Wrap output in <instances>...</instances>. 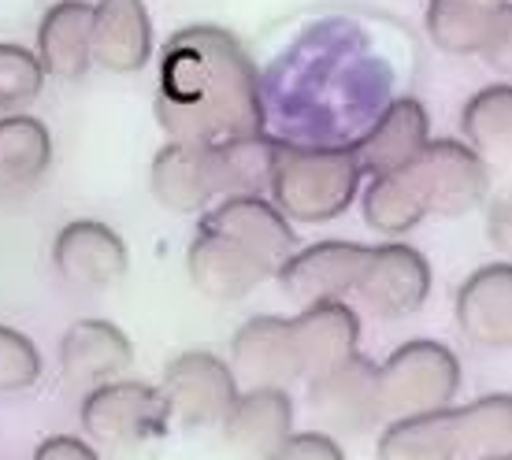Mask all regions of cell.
<instances>
[{
  "label": "cell",
  "mask_w": 512,
  "mask_h": 460,
  "mask_svg": "<svg viewBox=\"0 0 512 460\" xmlns=\"http://www.w3.org/2000/svg\"><path fill=\"white\" fill-rule=\"evenodd\" d=\"M153 112L167 138L182 145L260 134L264 97L253 56L223 26H182L160 52Z\"/></svg>",
  "instance_id": "1"
},
{
  "label": "cell",
  "mask_w": 512,
  "mask_h": 460,
  "mask_svg": "<svg viewBox=\"0 0 512 460\" xmlns=\"http://www.w3.org/2000/svg\"><path fill=\"white\" fill-rule=\"evenodd\" d=\"M357 156L349 145H297L275 138L268 201L290 223H331L360 193Z\"/></svg>",
  "instance_id": "2"
},
{
  "label": "cell",
  "mask_w": 512,
  "mask_h": 460,
  "mask_svg": "<svg viewBox=\"0 0 512 460\" xmlns=\"http://www.w3.org/2000/svg\"><path fill=\"white\" fill-rule=\"evenodd\" d=\"M461 390V360L453 349L431 338L401 342L379 364V401L390 416L446 409Z\"/></svg>",
  "instance_id": "3"
},
{
  "label": "cell",
  "mask_w": 512,
  "mask_h": 460,
  "mask_svg": "<svg viewBox=\"0 0 512 460\" xmlns=\"http://www.w3.org/2000/svg\"><path fill=\"white\" fill-rule=\"evenodd\" d=\"M167 405L160 390L141 379H112L86 390L82 431L101 446H141L167 431Z\"/></svg>",
  "instance_id": "4"
},
{
  "label": "cell",
  "mask_w": 512,
  "mask_h": 460,
  "mask_svg": "<svg viewBox=\"0 0 512 460\" xmlns=\"http://www.w3.org/2000/svg\"><path fill=\"white\" fill-rule=\"evenodd\" d=\"M409 171L427 216L457 219L483 205L490 193V164L457 138L427 141Z\"/></svg>",
  "instance_id": "5"
},
{
  "label": "cell",
  "mask_w": 512,
  "mask_h": 460,
  "mask_svg": "<svg viewBox=\"0 0 512 460\" xmlns=\"http://www.w3.org/2000/svg\"><path fill=\"white\" fill-rule=\"evenodd\" d=\"M160 397L167 405L171 420L186 427H208L227 416V409L238 397V379L231 364L208 349H186L164 368L160 379Z\"/></svg>",
  "instance_id": "6"
},
{
  "label": "cell",
  "mask_w": 512,
  "mask_h": 460,
  "mask_svg": "<svg viewBox=\"0 0 512 460\" xmlns=\"http://www.w3.org/2000/svg\"><path fill=\"white\" fill-rule=\"evenodd\" d=\"M308 405L327 431L364 435L383 416L379 401V364L364 353H353L346 364L308 379Z\"/></svg>",
  "instance_id": "7"
},
{
  "label": "cell",
  "mask_w": 512,
  "mask_h": 460,
  "mask_svg": "<svg viewBox=\"0 0 512 460\" xmlns=\"http://www.w3.org/2000/svg\"><path fill=\"white\" fill-rule=\"evenodd\" d=\"M353 294L364 301L368 312L383 320H401L420 312L431 294V264L420 249L405 242H383L368 249V264L360 271Z\"/></svg>",
  "instance_id": "8"
},
{
  "label": "cell",
  "mask_w": 512,
  "mask_h": 460,
  "mask_svg": "<svg viewBox=\"0 0 512 460\" xmlns=\"http://www.w3.org/2000/svg\"><path fill=\"white\" fill-rule=\"evenodd\" d=\"M368 264V245L360 242H316L294 249L275 271L282 294L294 305L308 308L320 301H346Z\"/></svg>",
  "instance_id": "9"
},
{
  "label": "cell",
  "mask_w": 512,
  "mask_h": 460,
  "mask_svg": "<svg viewBox=\"0 0 512 460\" xmlns=\"http://www.w3.org/2000/svg\"><path fill=\"white\" fill-rule=\"evenodd\" d=\"M197 227L216 230L234 245H242L245 253H253L271 271V279L297 249V230L268 197H219L216 205L201 212Z\"/></svg>",
  "instance_id": "10"
},
{
  "label": "cell",
  "mask_w": 512,
  "mask_h": 460,
  "mask_svg": "<svg viewBox=\"0 0 512 460\" xmlns=\"http://www.w3.org/2000/svg\"><path fill=\"white\" fill-rule=\"evenodd\" d=\"M52 264L71 286L108 290L130 268L127 242L101 219H71L52 238Z\"/></svg>",
  "instance_id": "11"
},
{
  "label": "cell",
  "mask_w": 512,
  "mask_h": 460,
  "mask_svg": "<svg viewBox=\"0 0 512 460\" xmlns=\"http://www.w3.org/2000/svg\"><path fill=\"white\" fill-rule=\"evenodd\" d=\"M457 327L479 349L505 353L512 345V268L505 260L472 271L453 301Z\"/></svg>",
  "instance_id": "12"
},
{
  "label": "cell",
  "mask_w": 512,
  "mask_h": 460,
  "mask_svg": "<svg viewBox=\"0 0 512 460\" xmlns=\"http://www.w3.org/2000/svg\"><path fill=\"white\" fill-rule=\"evenodd\" d=\"M186 271H190L193 290L208 301H242L260 282L271 279V271L253 253H245L242 245L208 227H197L193 234L186 249Z\"/></svg>",
  "instance_id": "13"
},
{
  "label": "cell",
  "mask_w": 512,
  "mask_h": 460,
  "mask_svg": "<svg viewBox=\"0 0 512 460\" xmlns=\"http://www.w3.org/2000/svg\"><path fill=\"white\" fill-rule=\"evenodd\" d=\"M431 141V119L416 97H397L386 104V112L364 130L349 149L357 156L364 175H386V171H401L409 167L420 149Z\"/></svg>",
  "instance_id": "14"
},
{
  "label": "cell",
  "mask_w": 512,
  "mask_h": 460,
  "mask_svg": "<svg viewBox=\"0 0 512 460\" xmlns=\"http://www.w3.org/2000/svg\"><path fill=\"white\" fill-rule=\"evenodd\" d=\"M231 371L245 386H286L301 379L286 316H253L231 338Z\"/></svg>",
  "instance_id": "15"
},
{
  "label": "cell",
  "mask_w": 512,
  "mask_h": 460,
  "mask_svg": "<svg viewBox=\"0 0 512 460\" xmlns=\"http://www.w3.org/2000/svg\"><path fill=\"white\" fill-rule=\"evenodd\" d=\"M130 364H134V345L108 320H78L60 338V375L75 390L112 383Z\"/></svg>",
  "instance_id": "16"
},
{
  "label": "cell",
  "mask_w": 512,
  "mask_h": 460,
  "mask_svg": "<svg viewBox=\"0 0 512 460\" xmlns=\"http://www.w3.org/2000/svg\"><path fill=\"white\" fill-rule=\"evenodd\" d=\"M290 334H294L301 379H316L357 353L360 316L346 301H320V305L301 308V316L290 320Z\"/></svg>",
  "instance_id": "17"
},
{
  "label": "cell",
  "mask_w": 512,
  "mask_h": 460,
  "mask_svg": "<svg viewBox=\"0 0 512 460\" xmlns=\"http://www.w3.org/2000/svg\"><path fill=\"white\" fill-rule=\"evenodd\" d=\"M149 190L156 205L175 216H201L216 197V175H212V149L208 145H182L167 141L153 156L149 167Z\"/></svg>",
  "instance_id": "18"
},
{
  "label": "cell",
  "mask_w": 512,
  "mask_h": 460,
  "mask_svg": "<svg viewBox=\"0 0 512 460\" xmlns=\"http://www.w3.org/2000/svg\"><path fill=\"white\" fill-rule=\"evenodd\" d=\"M93 64L112 75H138L153 56V23L145 0L93 4Z\"/></svg>",
  "instance_id": "19"
},
{
  "label": "cell",
  "mask_w": 512,
  "mask_h": 460,
  "mask_svg": "<svg viewBox=\"0 0 512 460\" xmlns=\"http://www.w3.org/2000/svg\"><path fill=\"white\" fill-rule=\"evenodd\" d=\"M219 423H223V438L238 453L264 460L294 431V397L282 386H249V390H238L234 405Z\"/></svg>",
  "instance_id": "20"
},
{
  "label": "cell",
  "mask_w": 512,
  "mask_h": 460,
  "mask_svg": "<svg viewBox=\"0 0 512 460\" xmlns=\"http://www.w3.org/2000/svg\"><path fill=\"white\" fill-rule=\"evenodd\" d=\"M93 4L86 0H60L38 23V64L45 78L56 82H82L93 67Z\"/></svg>",
  "instance_id": "21"
},
{
  "label": "cell",
  "mask_w": 512,
  "mask_h": 460,
  "mask_svg": "<svg viewBox=\"0 0 512 460\" xmlns=\"http://www.w3.org/2000/svg\"><path fill=\"white\" fill-rule=\"evenodd\" d=\"M509 0H427L423 26L446 56H479Z\"/></svg>",
  "instance_id": "22"
},
{
  "label": "cell",
  "mask_w": 512,
  "mask_h": 460,
  "mask_svg": "<svg viewBox=\"0 0 512 460\" xmlns=\"http://www.w3.org/2000/svg\"><path fill=\"white\" fill-rule=\"evenodd\" d=\"M52 167L49 127L26 112L0 115V193L34 190Z\"/></svg>",
  "instance_id": "23"
},
{
  "label": "cell",
  "mask_w": 512,
  "mask_h": 460,
  "mask_svg": "<svg viewBox=\"0 0 512 460\" xmlns=\"http://www.w3.org/2000/svg\"><path fill=\"white\" fill-rule=\"evenodd\" d=\"M379 460H457V409L394 416L375 446Z\"/></svg>",
  "instance_id": "24"
},
{
  "label": "cell",
  "mask_w": 512,
  "mask_h": 460,
  "mask_svg": "<svg viewBox=\"0 0 512 460\" xmlns=\"http://www.w3.org/2000/svg\"><path fill=\"white\" fill-rule=\"evenodd\" d=\"M208 149H212L216 197H264L268 193L275 138H268L260 130V134H249V138L216 141Z\"/></svg>",
  "instance_id": "25"
},
{
  "label": "cell",
  "mask_w": 512,
  "mask_h": 460,
  "mask_svg": "<svg viewBox=\"0 0 512 460\" xmlns=\"http://www.w3.org/2000/svg\"><path fill=\"white\" fill-rule=\"evenodd\" d=\"M360 212H364V223L379 230L383 238H390V242L405 238L409 230H416L427 219V208H423V197L416 190V179H412L409 167L375 175L368 182L364 197H360Z\"/></svg>",
  "instance_id": "26"
},
{
  "label": "cell",
  "mask_w": 512,
  "mask_h": 460,
  "mask_svg": "<svg viewBox=\"0 0 512 460\" xmlns=\"http://www.w3.org/2000/svg\"><path fill=\"white\" fill-rule=\"evenodd\" d=\"M464 145L487 164H509L512 153V86L494 82L468 97L461 108Z\"/></svg>",
  "instance_id": "27"
},
{
  "label": "cell",
  "mask_w": 512,
  "mask_h": 460,
  "mask_svg": "<svg viewBox=\"0 0 512 460\" xmlns=\"http://www.w3.org/2000/svg\"><path fill=\"white\" fill-rule=\"evenodd\" d=\"M512 397L487 394L457 409V460H509Z\"/></svg>",
  "instance_id": "28"
},
{
  "label": "cell",
  "mask_w": 512,
  "mask_h": 460,
  "mask_svg": "<svg viewBox=\"0 0 512 460\" xmlns=\"http://www.w3.org/2000/svg\"><path fill=\"white\" fill-rule=\"evenodd\" d=\"M45 90V71L38 56L23 45L0 41V115L26 112Z\"/></svg>",
  "instance_id": "29"
},
{
  "label": "cell",
  "mask_w": 512,
  "mask_h": 460,
  "mask_svg": "<svg viewBox=\"0 0 512 460\" xmlns=\"http://www.w3.org/2000/svg\"><path fill=\"white\" fill-rule=\"evenodd\" d=\"M41 379V353L34 338L0 323V394L30 390Z\"/></svg>",
  "instance_id": "30"
},
{
  "label": "cell",
  "mask_w": 512,
  "mask_h": 460,
  "mask_svg": "<svg viewBox=\"0 0 512 460\" xmlns=\"http://www.w3.org/2000/svg\"><path fill=\"white\" fill-rule=\"evenodd\" d=\"M264 460H346V449L327 431H290Z\"/></svg>",
  "instance_id": "31"
},
{
  "label": "cell",
  "mask_w": 512,
  "mask_h": 460,
  "mask_svg": "<svg viewBox=\"0 0 512 460\" xmlns=\"http://www.w3.org/2000/svg\"><path fill=\"white\" fill-rule=\"evenodd\" d=\"M479 56L487 60V67H494V71H501V75H509V67H512V8H505V12L498 15V23H494V30H490V38Z\"/></svg>",
  "instance_id": "32"
},
{
  "label": "cell",
  "mask_w": 512,
  "mask_h": 460,
  "mask_svg": "<svg viewBox=\"0 0 512 460\" xmlns=\"http://www.w3.org/2000/svg\"><path fill=\"white\" fill-rule=\"evenodd\" d=\"M34 460H101V457H97V449H93L86 438L52 435L34 449Z\"/></svg>",
  "instance_id": "33"
},
{
  "label": "cell",
  "mask_w": 512,
  "mask_h": 460,
  "mask_svg": "<svg viewBox=\"0 0 512 460\" xmlns=\"http://www.w3.org/2000/svg\"><path fill=\"white\" fill-rule=\"evenodd\" d=\"M490 242L498 245L501 249V256H509V249H512V238H509V201L501 197L498 205L490 208Z\"/></svg>",
  "instance_id": "34"
}]
</instances>
